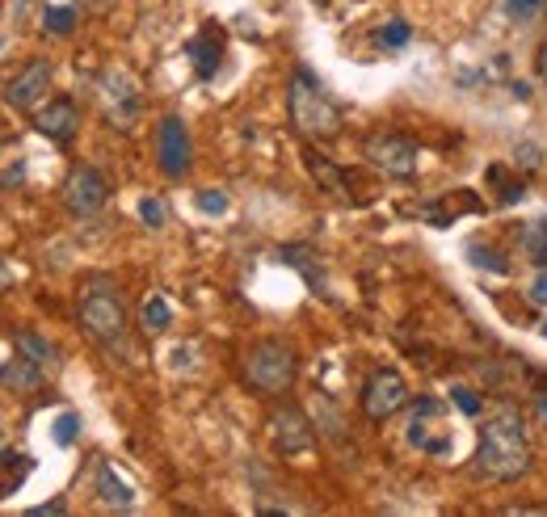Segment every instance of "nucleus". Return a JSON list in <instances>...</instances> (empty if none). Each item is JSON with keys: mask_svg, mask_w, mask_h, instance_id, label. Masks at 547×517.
I'll use <instances>...</instances> for the list:
<instances>
[{"mask_svg": "<svg viewBox=\"0 0 547 517\" xmlns=\"http://www.w3.org/2000/svg\"><path fill=\"white\" fill-rule=\"evenodd\" d=\"M476 475L493 484H514L531 471V438H526V421L518 408H497L476 429Z\"/></svg>", "mask_w": 547, "mask_h": 517, "instance_id": "obj_1", "label": "nucleus"}, {"mask_svg": "<svg viewBox=\"0 0 547 517\" xmlns=\"http://www.w3.org/2000/svg\"><path fill=\"white\" fill-rule=\"evenodd\" d=\"M287 106H291V122L299 127L303 139H337L341 135V110L333 106V97L320 89V80L299 68L287 85Z\"/></svg>", "mask_w": 547, "mask_h": 517, "instance_id": "obj_2", "label": "nucleus"}, {"mask_svg": "<svg viewBox=\"0 0 547 517\" xmlns=\"http://www.w3.org/2000/svg\"><path fill=\"white\" fill-rule=\"evenodd\" d=\"M80 324H85V333L106 349L127 341V307L106 278H97L80 291Z\"/></svg>", "mask_w": 547, "mask_h": 517, "instance_id": "obj_3", "label": "nucleus"}, {"mask_svg": "<svg viewBox=\"0 0 547 517\" xmlns=\"http://www.w3.org/2000/svg\"><path fill=\"white\" fill-rule=\"evenodd\" d=\"M240 370H245V383L253 391H261V396H282L291 383H295V349L287 341H257L245 362H240Z\"/></svg>", "mask_w": 547, "mask_h": 517, "instance_id": "obj_4", "label": "nucleus"}, {"mask_svg": "<svg viewBox=\"0 0 547 517\" xmlns=\"http://www.w3.org/2000/svg\"><path fill=\"white\" fill-rule=\"evenodd\" d=\"M409 446H417L430 459H447L451 454V429L442 421V400L421 396L409 412Z\"/></svg>", "mask_w": 547, "mask_h": 517, "instance_id": "obj_5", "label": "nucleus"}, {"mask_svg": "<svg viewBox=\"0 0 547 517\" xmlns=\"http://www.w3.org/2000/svg\"><path fill=\"white\" fill-rule=\"evenodd\" d=\"M367 160L371 169H379L383 177H417V143L409 135L396 131H375L367 135Z\"/></svg>", "mask_w": 547, "mask_h": 517, "instance_id": "obj_6", "label": "nucleus"}, {"mask_svg": "<svg viewBox=\"0 0 547 517\" xmlns=\"http://www.w3.org/2000/svg\"><path fill=\"white\" fill-rule=\"evenodd\" d=\"M404 404H409V383L400 379V370H392V366L371 370L367 387H362V412H367L371 421H388Z\"/></svg>", "mask_w": 547, "mask_h": 517, "instance_id": "obj_7", "label": "nucleus"}, {"mask_svg": "<svg viewBox=\"0 0 547 517\" xmlns=\"http://www.w3.org/2000/svg\"><path fill=\"white\" fill-rule=\"evenodd\" d=\"M190 131L186 122H181L177 114H169L165 122L156 127V160H160V173L165 177H186L190 173Z\"/></svg>", "mask_w": 547, "mask_h": 517, "instance_id": "obj_8", "label": "nucleus"}, {"mask_svg": "<svg viewBox=\"0 0 547 517\" xmlns=\"http://www.w3.org/2000/svg\"><path fill=\"white\" fill-rule=\"evenodd\" d=\"M106 198H110L106 177H101V173L93 169V164H76L72 177H68V185H64V202H68V211L80 215V219H89V215H97L101 206H106Z\"/></svg>", "mask_w": 547, "mask_h": 517, "instance_id": "obj_9", "label": "nucleus"}, {"mask_svg": "<svg viewBox=\"0 0 547 517\" xmlns=\"http://www.w3.org/2000/svg\"><path fill=\"white\" fill-rule=\"evenodd\" d=\"M101 101H106V114L114 127H131L135 114H139V85L123 72V68H114L101 76Z\"/></svg>", "mask_w": 547, "mask_h": 517, "instance_id": "obj_10", "label": "nucleus"}, {"mask_svg": "<svg viewBox=\"0 0 547 517\" xmlns=\"http://www.w3.org/2000/svg\"><path fill=\"white\" fill-rule=\"evenodd\" d=\"M270 438H274V446L282 454H303V450H312L316 433H312V421L303 417L299 408L282 404V408L270 412Z\"/></svg>", "mask_w": 547, "mask_h": 517, "instance_id": "obj_11", "label": "nucleus"}, {"mask_svg": "<svg viewBox=\"0 0 547 517\" xmlns=\"http://www.w3.org/2000/svg\"><path fill=\"white\" fill-rule=\"evenodd\" d=\"M47 89H51V64L47 59H30V64L5 85V101L13 110H34L38 101L47 97Z\"/></svg>", "mask_w": 547, "mask_h": 517, "instance_id": "obj_12", "label": "nucleus"}, {"mask_svg": "<svg viewBox=\"0 0 547 517\" xmlns=\"http://www.w3.org/2000/svg\"><path fill=\"white\" fill-rule=\"evenodd\" d=\"M34 127H38V135L55 139L59 148H68V143L76 139V131H80V110H76V101H72V97H55L47 110H38Z\"/></svg>", "mask_w": 547, "mask_h": 517, "instance_id": "obj_13", "label": "nucleus"}, {"mask_svg": "<svg viewBox=\"0 0 547 517\" xmlns=\"http://www.w3.org/2000/svg\"><path fill=\"white\" fill-rule=\"evenodd\" d=\"M186 55H190V64L198 72V80H211L219 72V64H224V30H219L215 22L202 26L190 43H186Z\"/></svg>", "mask_w": 547, "mask_h": 517, "instance_id": "obj_14", "label": "nucleus"}, {"mask_svg": "<svg viewBox=\"0 0 547 517\" xmlns=\"http://www.w3.org/2000/svg\"><path fill=\"white\" fill-rule=\"evenodd\" d=\"M476 211H480V202L472 198V190H455V194H447L442 202L421 206V215L430 219V223H438V227H447L455 215H476Z\"/></svg>", "mask_w": 547, "mask_h": 517, "instance_id": "obj_15", "label": "nucleus"}, {"mask_svg": "<svg viewBox=\"0 0 547 517\" xmlns=\"http://www.w3.org/2000/svg\"><path fill=\"white\" fill-rule=\"evenodd\" d=\"M97 496H101V505H110V509H131L135 505V492L118 480L110 463L97 467Z\"/></svg>", "mask_w": 547, "mask_h": 517, "instance_id": "obj_16", "label": "nucleus"}, {"mask_svg": "<svg viewBox=\"0 0 547 517\" xmlns=\"http://www.w3.org/2000/svg\"><path fill=\"white\" fill-rule=\"evenodd\" d=\"M43 375H47V370L34 366V362L22 358V354L13 358V366H0V383L13 387V391H30V387H38V383H43Z\"/></svg>", "mask_w": 547, "mask_h": 517, "instance_id": "obj_17", "label": "nucleus"}, {"mask_svg": "<svg viewBox=\"0 0 547 517\" xmlns=\"http://www.w3.org/2000/svg\"><path fill=\"white\" fill-rule=\"evenodd\" d=\"M303 160H308V173H312V177H316V181H320L329 194H341V198L350 194V185H346V177L337 173V164H333V160H324V156H320V152H312V148L303 152Z\"/></svg>", "mask_w": 547, "mask_h": 517, "instance_id": "obj_18", "label": "nucleus"}, {"mask_svg": "<svg viewBox=\"0 0 547 517\" xmlns=\"http://www.w3.org/2000/svg\"><path fill=\"white\" fill-rule=\"evenodd\" d=\"M17 354L30 358L34 366H43V370L55 366V345H51L47 337H38L34 328H22V333H17Z\"/></svg>", "mask_w": 547, "mask_h": 517, "instance_id": "obj_19", "label": "nucleus"}, {"mask_svg": "<svg viewBox=\"0 0 547 517\" xmlns=\"http://www.w3.org/2000/svg\"><path fill=\"white\" fill-rule=\"evenodd\" d=\"M484 177H489V185L497 190V202H501V206H514V202L522 198V190H526L522 181L510 177V169H505V164H493V169L484 173Z\"/></svg>", "mask_w": 547, "mask_h": 517, "instance_id": "obj_20", "label": "nucleus"}, {"mask_svg": "<svg viewBox=\"0 0 547 517\" xmlns=\"http://www.w3.org/2000/svg\"><path fill=\"white\" fill-rule=\"evenodd\" d=\"M522 248H526V257H531L539 270H547V219L526 227V232H522Z\"/></svg>", "mask_w": 547, "mask_h": 517, "instance_id": "obj_21", "label": "nucleus"}, {"mask_svg": "<svg viewBox=\"0 0 547 517\" xmlns=\"http://www.w3.org/2000/svg\"><path fill=\"white\" fill-rule=\"evenodd\" d=\"M169 320H173V307L160 299V295H152V299L144 303V328H148V333H165Z\"/></svg>", "mask_w": 547, "mask_h": 517, "instance_id": "obj_22", "label": "nucleus"}, {"mask_svg": "<svg viewBox=\"0 0 547 517\" xmlns=\"http://www.w3.org/2000/svg\"><path fill=\"white\" fill-rule=\"evenodd\" d=\"M76 9L72 5H59V9H47L43 13V30H51V34H72L76 30Z\"/></svg>", "mask_w": 547, "mask_h": 517, "instance_id": "obj_23", "label": "nucleus"}, {"mask_svg": "<svg viewBox=\"0 0 547 517\" xmlns=\"http://www.w3.org/2000/svg\"><path fill=\"white\" fill-rule=\"evenodd\" d=\"M409 38H413V26H409V22H400V17H396V22H388V26L379 30V47L396 51V47H404V43H409Z\"/></svg>", "mask_w": 547, "mask_h": 517, "instance_id": "obj_24", "label": "nucleus"}, {"mask_svg": "<svg viewBox=\"0 0 547 517\" xmlns=\"http://www.w3.org/2000/svg\"><path fill=\"white\" fill-rule=\"evenodd\" d=\"M468 257H472V265H480V270H493V274H505V270H510V265H505V257L493 253V248H484V244H472Z\"/></svg>", "mask_w": 547, "mask_h": 517, "instance_id": "obj_25", "label": "nucleus"}, {"mask_svg": "<svg viewBox=\"0 0 547 517\" xmlns=\"http://www.w3.org/2000/svg\"><path fill=\"white\" fill-rule=\"evenodd\" d=\"M76 433H80V417H76V412H64V417H55V442H59V446H72Z\"/></svg>", "mask_w": 547, "mask_h": 517, "instance_id": "obj_26", "label": "nucleus"}, {"mask_svg": "<svg viewBox=\"0 0 547 517\" xmlns=\"http://www.w3.org/2000/svg\"><path fill=\"white\" fill-rule=\"evenodd\" d=\"M539 9H543V0H505V13H510L514 22H531Z\"/></svg>", "mask_w": 547, "mask_h": 517, "instance_id": "obj_27", "label": "nucleus"}, {"mask_svg": "<svg viewBox=\"0 0 547 517\" xmlns=\"http://www.w3.org/2000/svg\"><path fill=\"white\" fill-rule=\"evenodd\" d=\"M451 400H455V408L463 412V417H480V400H476V391H472V387H455V391H451Z\"/></svg>", "mask_w": 547, "mask_h": 517, "instance_id": "obj_28", "label": "nucleus"}, {"mask_svg": "<svg viewBox=\"0 0 547 517\" xmlns=\"http://www.w3.org/2000/svg\"><path fill=\"white\" fill-rule=\"evenodd\" d=\"M198 211H202V215H224V211H228V198L219 194V190H202V194H198Z\"/></svg>", "mask_w": 547, "mask_h": 517, "instance_id": "obj_29", "label": "nucleus"}, {"mask_svg": "<svg viewBox=\"0 0 547 517\" xmlns=\"http://www.w3.org/2000/svg\"><path fill=\"white\" fill-rule=\"evenodd\" d=\"M139 219H144L148 227H165V202L144 198V202H139Z\"/></svg>", "mask_w": 547, "mask_h": 517, "instance_id": "obj_30", "label": "nucleus"}, {"mask_svg": "<svg viewBox=\"0 0 547 517\" xmlns=\"http://www.w3.org/2000/svg\"><path fill=\"white\" fill-rule=\"evenodd\" d=\"M47 513L59 517V513H68V505H64V501H47V505H34V509H30V517H47Z\"/></svg>", "mask_w": 547, "mask_h": 517, "instance_id": "obj_31", "label": "nucleus"}, {"mask_svg": "<svg viewBox=\"0 0 547 517\" xmlns=\"http://www.w3.org/2000/svg\"><path fill=\"white\" fill-rule=\"evenodd\" d=\"M531 303H539V307H547V270L539 274V282L531 286Z\"/></svg>", "mask_w": 547, "mask_h": 517, "instance_id": "obj_32", "label": "nucleus"}, {"mask_svg": "<svg viewBox=\"0 0 547 517\" xmlns=\"http://www.w3.org/2000/svg\"><path fill=\"white\" fill-rule=\"evenodd\" d=\"M22 177H26V164H13L9 173H0V185H17Z\"/></svg>", "mask_w": 547, "mask_h": 517, "instance_id": "obj_33", "label": "nucleus"}, {"mask_svg": "<svg viewBox=\"0 0 547 517\" xmlns=\"http://www.w3.org/2000/svg\"><path fill=\"white\" fill-rule=\"evenodd\" d=\"M535 68H539V80H543V85H547V43L539 47V59H535Z\"/></svg>", "mask_w": 547, "mask_h": 517, "instance_id": "obj_34", "label": "nucleus"}, {"mask_svg": "<svg viewBox=\"0 0 547 517\" xmlns=\"http://www.w3.org/2000/svg\"><path fill=\"white\" fill-rule=\"evenodd\" d=\"M535 404H539V412H543V421H547V391H543V396H539Z\"/></svg>", "mask_w": 547, "mask_h": 517, "instance_id": "obj_35", "label": "nucleus"}, {"mask_svg": "<svg viewBox=\"0 0 547 517\" xmlns=\"http://www.w3.org/2000/svg\"><path fill=\"white\" fill-rule=\"evenodd\" d=\"M9 282V274H5V265H0V286H5Z\"/></svg>", "mask_w": 547, "mask_h": 517, "instance_id": "obj_36", "label": "nucleus"}, {"mask_svg": "<svg viewBox=\"0 0 547 517\" xmlns=\"http://www.w3.org/2000/svg\"><path fill=\"white\" fill-rule=\"evenodd\" d=\"M539 333H543V337H547V320H543V328H539Z\"/></svg>", "mask_w": 547, "mask_h": 517, "instance_id": "obj_37", "label": "nucleus"}]
</instances>
